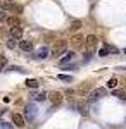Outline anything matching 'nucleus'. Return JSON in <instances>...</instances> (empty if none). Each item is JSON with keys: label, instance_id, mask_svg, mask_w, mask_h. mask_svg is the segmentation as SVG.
Segmentation results:
<instances>
[{"label": "nucleus", "instance_id": "nucleus-13", "mask_svg": "<svg viewBox=\"0 0 126 129\" xmlns=\"http://www.w3.org/2000/svg\"><path fill=\"white\" fill-rule=\"evenodd\" d=\"M35 55H36V59H47V57H49V50L43 47V48H40Z\"/></svg>", "mask_w": 126, "mask_h": 129}, {"label": "nucleus", "instance_id": "nucleus-6", "mask_svg": "<svg viewBox=\"0 0 126 129\" xmlns=\"http://www.w3.org/2000/svg\"><path fill=\"white\" fill-rule=\"evenodd\" d=\"M5 24L9 26L10 29H12V28H21V19L17 17V16H10L9 19L5 21Z\"/></svg>", "mask_w": 126, "mask_h": 129}, {"label": "nucleus", "instance_id": "nucleus-7", "mask_svg": "<svg viewBox=\"0 0 126 129\" xmlns=\"http://www.w3.org/2000/svg\"><path fill=\"white\" fill-rule=\"evenodd\" d=\"M111 52H112V53H117V48L111 47V45H104V48L98 50V57H107Z\"/></svg>", "mask_w": 126, "mask_h": 129}, {"label": "nucleus", "instance_id": "nucleus-25", "mask_svg": "<svg viewBox=\"0 0 126 129\" xmlns=\"http://www.w3.org/2000/svg\"><path fill=\"white\" fill-rule=\"evenodd\" d=\"M124 53H126V50H124Z\"/></svg>", "mask_w": 126, "mask_h": 129}, {"label": "nucleus", "instance_id": "nucleus-12", "mask_svg": "<svg viewBox=\"0 0 126 129\" xmlns=\"http://www.w3.org/2000/svg\"><path fill=\"white\" fill-rule=\"evenodd\" d=\"M5 45H7V48L14 50L16 47H17V45H19V43H17V40H16L14 36H10V38H7V43H5Z\"/></svg>", "mask_w": 126, "mask_h": 129}, {"label": "nucleus", "instance_id": "nucleus-11", "mask_svg": "<svg viewBox=\"0 0 126 129\" xmlns=\"http://www.w3.org/2000/svg\"><path fill=\"white\" fill-rule=\"evenodd\" d=\"M73 59H74V53H73V52H69V53H66V57H62V59L59 60V64H60V66H64V64L71 62Z\"/></svg>", "mask_w": 126, "mask_h": 129}, {"label": "nucleus", "instance_id": "nucleus-10", "mask_svg": "<svg viewBox=\"0 0 126 129\" xmlns=\"http://www.w3.org/2000/svg\"><path fill=\"white\" fill-rule=\"evenodd\" d=\"M10 36H14L16 40H21L23 38V28H12L10 29Z\"/></svg>", "mask_w": 126, "mask_h": 129}, {"label": "nucleus", "instance_id": "nucleus-22", "mask_svg": "<svg viewBox=\"0 0 126 129\" xmlns=\"http://www.w3.org/2000/svg\"><path fill=\"white\" fill-rule=\"evenodd\" d=\"M57 78H59V79H62V81H71V79H73L71 76H66V74H59Z\"/></svg>", "mask_w": 126, "mask_h": 129}, {"label": "nucleus", "instance_id": "nucleus-1", "mask_svg": "<svg viewBox=\"0 0 126 129\" xmlns=\"http://www.w3.org/2000/svg\"><path fill=\"white\" fill-rule=\"evenodd\" d=\"M66 50H68V41L60 40V41L55 43V47H54V50H52V55H54V57H60L62 53H66Z\"/></svg>", "mask_w": 126, "mask_h": 129}, {"label": "nucleus", "instance_id": "nucleus-15", "mask_svg": "<svg viewBox=\"0 0 126 129\" xmlns=\"http://www.w3.org/2000/svg\"><path fill=\"white\" fill-rule=\"evenodd\" d=\"M81 41H85L81 35H76V36H73V38H71V43H73V45H76V47H79V45H81Z\"/></svg>", "mask_w": 126, "mask_h": 129}, {"label": "nucleus", "instance_id": "nucleus-9", "mask_svg": "<svg viewBox=\"0 0 126 129\" xmlns=\"http://www.w3.org/2000/svg\"><path fill=\"white\" fill-rule=\"evenodd\" d=\"M19 48L23 50V52H31V50H33V41L21 40V41H19Z\"/></svg>", "mask_w": 126, "mask_h": 129}, {"label": "nucleus", "instance_id": "nucleus-8", "mask_svg": "<svg viewBox=\"0 0 126 129\" xmlns=\"http://www.w3.org/2000/svg\"><path fill=\"white\" fill-rule=\"evenodd\" d=\"M49 100L54 103V105H59V103L62 102V93H60V91H54V93H50Z\"/></svg>", "mask_w": 126, "mask_h": 129}, {"label": "nucleus", "instance_id": "nucleus-18", "mask_svg": "<svg viewBox=\"0 0 126 129\" xmlns=\"http://www.w3.org/2000/svg\"><path fill=\"white\" fill-rule=\"evenodd\" d=\"M81 26H83L81 21H73V22H71V31H78Z\"/></svg>", "mask_w": 126, "mask_h": 129}, {"label": "nucleus", "instance_id": "nucleus-4", "mask_svg": "<svg viewBox=\"0 0 126 129\" xmlns=\"http://www.w3.org/2000/svg\"><path fill=\"white\" fill-rule=\"evenodd\" d=\"M97 41H98V38L95 36V35H88L87 38H85V45H87L88 50H92V48L97 47Z\"/></svg>", "mask_w": 126, "mask_h": 129}, {"label": "nucleus", "instance_id": "nucleus-14", "mask_svg": "<svg viewBox=\"0 0 126 129\" xmlns=\"http://www.w3.org/2000/svg\"><path fill=\"white\" fill-rule=\"evenodd\" d=\"M112 95H114L116 98H119V100H126V91L124 89H114Z\"/></svg>", "mask_w": 126, "mask_h": 129}, {"label": "nucleus", "instance_id": "nucleus-16", "mask_svg": "<svg viewBox=\"0 0 126 129\" xmlns=\"http://www.w3.org/2000/svg\"><path fill=\"white\" fill-rule=\"evenodd\" d=\"M109 89H116V86H117V78H111V79L107 81V84H106Z\"/></svg>", "mask_w": 126, "mask_h": 129}, {"label": "nucleus", "instance_id": "nucleus-2", "mask_svg": "<svg viewBox=\"0 0 126 129\" xmlns=\"http://www.w3.org/2000/svg\"><path fill=\"white\" fill-rule=\"evenodd\" d=\"M0 7H2L4 10H7V12H9V10H12V12L17 10V12H19L21 10L19 7H16V5L12 4V0H0Z\"/></svg>", "mask_w": 126, "mask_h": 129}, {"label": "nucleus", "instance_id": "nucleus-5", "mask_svg": "<svg viewBox=\"0 0 126 129\" xmlns=\"http://www.w3.org/2000/svg\"><path fill=\"white\" fill-rule=\"evenodd\" d=\"M12 122H14L16 127H24L26 126V120L21 114H12Z\"/></svg>", "mask_w": 126, "mask_h": 129}, {"label": "nucleus", "instance_id": "nucleus-17", "mask_svg": "<svg viewBox=\"0 0 126 129\" xmlns=\"http://www.w3.org/2000/svg\"><path fill=\"white\" fill-rule=\"evenodd\" d=\"M47 98H49V96H47L45 91H41V93H38V95H35V102H45Z\"/></svg>", "mask_w": 126, "mask_h": 129}, {"label": "nucleus", "instance_id": "nucleus-3", "mask_svg": "<svg viewBox=\"0 0 126 129\" xmlns=\"http://www.w3.org/2000/svg\"><path fill=\"white\" fill-rule=\"evenodd\" d=\"M106 95V88H97L90 93V102H95V100H100Z\"/></svg>", "mask_w": 126, "mask_h": 129}, {"label": "nucleus", "instance_id": "nucleus-20", "mask_svg": "<svg viewBox=\"0 0 126 129\" xmlns=\"http://www.w3.org/2000/svg\"><path fill=\"white\" fill-rule=\"evenodd\" d=\"M33 114H35V107H33V105H28V107H26V115H28V119L33 117Z\"/></svg>", "mask_w": 126, "mask_h": 129}, {"label": "nucleus", "instance_id": "nucleus-24", "mask_svg": "<svg viewBox=\"0 0 126 129\" xmlns=\"http://www.w3.org/2000/svg\"><path fill=\"white\" fill-rule=\"evenodd\" d=\"M2 129H10V127H9V124H7V122H2Z\"/></svg>", "mask_w": 126, "mask_h": 129}, {"label": "nucleus", "instance_id": "nucleus-21", "mask_svg": "<svg viewBox=\"0 0 126 129\" xmlns=\"http://www.w3.org/2000/svg\"><path fill=\"white\" fill-rule=\"evenodd\" d=\"M9 19V17H7V10H0V21H2V22H5V21Z\"/></svg>", "mask_w": 126, "mask_h": 129}, {"label": "nucleus", "instance_id": "nucleus-23", "mask_svg": "<svg viewBox=\"0 0 126 129\" xmlns=\"http://www.w3.org/2000/svg\"><path fill=\"white\" fill-rule=\"evenodd\" d=\"M5 71H17V72H24V71L21 69V67H17V66H12V67H9V69H5Z\"/></svg>", "mask_w": 126, "mask_h": 129}, {"label": "nucleus", "instance_id": "nucleus-19", "mask_svg": "<svg viewBox=\"0 0 126 129\" xmlns=\"http://www.w3.org/2000/svg\"><path fill=\"white\" fill-rule=\"evenodd\" d=\"M26 86H28V88H38V81L36 79H28L26 81Z\"/></svg>", "mask_w": 126, "mask_h": 129}]
</instances>
